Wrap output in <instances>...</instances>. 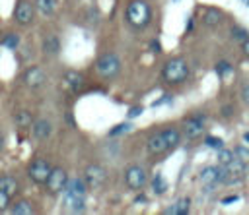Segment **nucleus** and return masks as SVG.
Listing matches in <instances>:
<instances>
[{
    "label": "nucleus",
    "instance_id": "obj_1",
    "mask_svg": "<svg viewBox=\"0 0 249 215\" xmlns=\"http://www.w3.org/2000/svg\"><path fill=\"white\" fill-rule=\"evenodd\" d=\"M189 76H191V70L185 58H169L161 68V77L169 85H179L187 81Z\"/></svg>",
    "mask_w": 249,
    "mask_h": 215
},
{
    "label": "nucleus",
    "instance_id": "obj_2",
    "mask_svg": "<svg viewBox=\"0 0 249 215\" xmlns=\"http://www.w3.org/2000/svg\"><path fill=\"white\" fill-rule=\"evenodd\" d=\"M126 19L132 27L144 29L152 19V10L146 0H130L126 6Z\"/></svg>",
    "mask_w": 249,
    "mask_h": 215
},
{
    "label": "nucleus",
    "instance_id": "obj_3",
    "mask_svg": "<svg viewBox=\"0 0 249 215\" xmlns=\"http://www.w3.org/2000/svg\"><path fill=\"white\" fill-rule=\"evenodd\" d=\"M93 66H95L97 76L103 77V79H113V77H117L119 72H121V60H119V56H117L115 52H105V54H101V56L95 60Z\"/></svg>",
    "mask_w": 249,
    "mask_h": 215
},
{
    "label": "nucleus",
    "instance_id": "obj_4",
    "mask_svg": "<svg viewBox=\"0 0 249 215\" xmlns=\"http://www.w3.org/2000/svg\"><path fill=\"white\" fill-rule=\"evenodd\" d=\"M146 182H148V174H146V170L140 165H128L124 169V184L130 190L140 192L146 186Z\"/></svg>",
    "mask_w": 249,
    "mask_h": 215
},
{
    "label": "nucleus",
    "instance_id": "obj_5",
    "mask_svg": "<svg viewBox=\"0 0 249 215\" xmlns=\"http://www.w3.org/2000/svg\"><path fill=\"white\" fill-rule=\"evenodd\" d=\"M84 180L89 190H99L107 182V170L101 165H88L84 170Z\"/></svg>",
    "mask_w": 249,
    "mask_h": 215
},
{
    "label": "nucleus",
    "instance_id": "obj_6",
    "mask_svg": "<svg viewBox=\"0 0 249 215\" xmlns=\"http://www.w3.org/2000/svg\"><path fill=\"white\" fill-rule=\"evenodd\" d=\"M204 124H206V116L204 114H193L187 116L183 120V136L187 139H196L202 136L204 132Z\"/></svg>",
    "mask_w": 249,
    "mask_h": 215
},
{
    "label": "nucleus",
    "instance_id": "obj_7",
    "mask_svg": "<svg viewBox=\"0 0 249 215\" xmlns=\"http://www.w3.org/2000/svg\"><path fill=\"white\" fill-rule=\"evenodd\" d=\"M51 170H53V167H51L49 161H45V159H33L29 163V167H27V176L35 184H45L47 178H49V174H51Z\"/></svg>",
    "mask_w": 249,
    "mask_h": 215
},
{
    "label": "nucleus",
    "instance_id": "obj_8",
    "mask_svg": "<svg viewBox=\"0 0 249 215\" xmlns=\"http://www.w3.org/2000/svg\"><path fill=\"white\" fill-rule=\"evenodd\" d=\"M66 182H68L66 170H64L62 167H53V170H51V174H49V178H47V182H45V188H47L49 194L54 196V194L64 192Z\"/></svg>",
    "mask_w": 249,
    "mask_h": 215
},
{
    "label": "nucleus",
    "instance_id": "obj_9",
    "mask_svg": "<svg viewBox=\"0 0 249 215\" xmlns=\"http://www.w3.org/2000/svg\"><path fill=\"white\" fill-rule=\"evenodd\" d=\"M224 176H226V167H222V165H218V167L208 165V167H204V169L200 170V174H198V178H200V182H202L204 186L222 184V182H224Z\"/></svg>",
    "mask_w": 249,
    "mask_h": 215
},
{
    "label": "nucleus",
    "instance_id": "obj_10",
    "mask_svg": "<svg viewBox=\"0 0 249 215\" xmlns=\"http://www.w3.org/2000/svg\"><path fill=\"white\" fill-rule=\"evenodd\" d=\"M21 79H23V83H25L29 89H39V87L45 85L47 74H45V70H43L41 66H29V68L23 72Z\"/></svg>",
    "mask_w": 249,
    "mask_h": 215
},
{
    "label": "nucleus",
    "instance_id": "obj_11",
    "mask_svg": "<svg viewBox=\"0 0 249 215\" xmlns=\"http://www.w3.org/2000/svg\"><path fill=\"white\" fill-rule=\"evenodd\" d=\"M33 17H35V8H33V4L27 2V0H19V2L16 4V8H14V19H16V23H19V25H29V23L33 21Z\"/></svg>",
    "mask_w": 249,
    "mask_h": 215
},
{
    "label": "nucleus",
    "instance_id": "obj_12",
    "mask_svg": "<svg viewBox=\"0 0 249 215\" xmlns=\"http://www.w3.org/2000/svg\"><path fill=\"white\" fill-rule=\"evenodd\" d=\"M31 134H33L35 139H47V138L53 134V124H51L47 118L33 120V124H31Z\"/></svg>",
    "mask_w": 249,
    "mask_h": 215
},
{
    "label": "nucleus",
    "instance_id": "obj_13",
    "mask_svg": "<svg viewBox=\"0 0 249 215\" xmlns=\"http://www.w3.org/2000/svg\"><path fill=\"white\" fill-rule=\"evenodd\" d=\"M64 211H70V213H84L86 211V201L82 196H72V194H64Z\"/></svg>",
    "mask_w": 249,
    "mask_h": 215
},
{
    "label": "nucleus",
    "instance_id": "obj_14",
    "mask_svg": "<svg viewBox=\"0 0 249 215\" xmlns=\"http://www.w3.org/2000/svg\"><path fill=\"white\" fill-rule=\"evenodd\" d=\"M64 83H66V87H68L72 93H78V91L84 87L86 79H84V76H82L80 72L68 70V72H64Z\"/></svg>",
    "mask_w": 249,
    "mask_h": 215
},
{
    "label": "nucleus",
    "instance_id": "obj_15",
    "mask_svg": "<svg viewBox=\"0 0 249 215\" xmlns=\"http://www.w3.org/2000/svg\"><path fill=\"white\" fill-rule=\"evenodd\" d=\"M146 147H148V151H150L152 155H161L163 151H167V143H165V139H163V134H161V132L152 134V136L148 138Z\"/></svg>",
    "mask_w": 249,
    "mask_h": 215
},
{
    "label": "nucleus",
    "instance_id": "obj_16",
    "mask_svg": "<svg viewBox=\"0 0 249 215\" xmlns=\"http://www.w3.org/2000/svg\"><path fill=\"white\" fill-rule=\"evenodd\" d=\"M86 190H88V184L86 180L82 178H68L66 182V188H64V194H72V196H86Z\"/></svg>",
    "mask_w": 249,
    "mask_h": 215
},
{
    "label": "nucleus",
    "instance_id": "obj_17",
    "mask_svg": "<svg viewBox=\"0 0 249 215\" xmlns=\"http://www.w3.org/2000/svg\"><path fill=\"white\" fill-rule=\"evenodd\" d=\"M222 17H224V14L218 8H206L204 15H202V23L206 27H218L222 23Z\"/></svg>",
    "mask_w": 249,
    "mask_h": 215
},
{
    "label": "nucleus",
    "instance_id": "obj_18",
    "mask_svg": "<svg viewBox=\"0 0 249 215\" xmlns=\"http://www.w3.org/2000/svg\"><path fill=\"white\" fill-rule=\"evenodd\" d=\"M191 200L189 198H181V200H177L171 207H167V209H163V213L165 215H187L189 211H191Z\"/></svg>",
    "mask_w": 249,
    "mask_h": 215
},
{
    "label": "nucleus",
    "instance_id": "obj_19",
    "mask_svg": "<svg viewBox=\"0 0 249 215\" xmlns=\"http://www.w3.org/2000/svg\"><path fill=\"white\" fill-rule=\"evenodd\" d=\"M0 190H4L6 194H10L12 198L19 192V184H18V180H16V176H12V174H2L0 176Z\"/></svg>",
    "mask_w": 249,
    "mask_h": 215
},
{
    "label": "nucleus",
    "instance_id": "obj_20",
    "mask_svg": "<svg viewBox=\"0 0 249 215\" xmlns=\"http://www.w3.org/2000/svg\"><path fill=\"white\" fill-rule=\"evenodd\" d=\"M43 52L45 54H49V56H56L58 52H60V41H58V37L56 35H47L45 39H43Z\"/></svg>",
    "mask_w": 249,
    "mask_h": 215
},
{
    "label": "nucleus",
    "instance_id": "obj_21",
    "mask_svg": "<svg viewBox=\"0 0 249 215\" xmlns=\"http://www.w3.org/2000/svg\"><path fill=\"white\" fill-rule=\"evenodd\" d=\"M161 134L167 143V149H175L181 143V132L177 128H165V130H161Z\"/></svg>",
    "mask_w": 249,
    "mask_h": 215
},
{
    "label": "nucleus",
    "instance_id": "obj_22",
    "mask_svg": "<svg viewBox=\"0 0 249 215\" xmlns=\"http://www.w3.org/2000/svg\"><path fill=\"white\" fill-rule=\"evenodd\" d=\"M10 213L12 215H31L33 207L29 200H18L16 203H10Z\"/></svg>",
    "mask_w": 249,
    "mask_h": 215
},
{
    "label": "nucleus",
    "instance_id": "obj_23",
    "mask_svg": "<svg viewBox=\"0 0 249 215\" xmlns=\"http://www.w3.org/2000/svg\"><path fill=\"white\" fill-rule=\"evenodd\" d=\"M14 122H16V126L18 128H31V124H33V116H31V112L29 110H18L16 114H14Z\"/></svg>",
    "mask_w": 249,
    "mask_h": 215
},
{
    "label": "nucleus",
    "instance_id": "obj_24",
    "mask_svg": "<svg viewBox=\"0 0 249 215\" xmlns=\"http://www.w3.org/2000/svg\"><path fill=\"white\" fill-rule=\"evenodd\" d=\"M35 8L43 15H51L56 10V0H35Z\"/></svg>",
    "mask_w": 249,
    "mask_h": 215
},
{
    "label": "nucleus",
    "instance_id": "obj_25",
    "mask_svg": "<svg viewBox=\"0 0 249 215\" xmlns=\"http://www.w3.org/2000/svg\"><path fill=\"white\" fill-rule=\"evenodd\" d=\"M0 43H2L4 48H8V50H16L18 45H19V35H18V33H8V35H4V37L0 39Z\"/></svg>",
    "mask_w": 249,
    "mask_h": 215
},
{
    "label": "nucleus",
    "instance_id": "obj_26",
    "mask_svg": "<svg viewBox=\"0 0 249 215\" xmlns=\"http://www.w3.org/2000/svg\"><path fill=\"white\" fill-rule=\"evenodd\" d=\"M233 159H235L233 151H230V149H224V147H220V149H218V165H222V167H228V165H230Z\"/></svg>",
    "mask_w": 249,
    "mask_h": 215
},
{
    "label": "nucleus",
    "instance_id": "obj_27",
    "mask_svg": "<svg viewBox=\"0 0 249 215\" xmlns=\"http://www.w3.org/2000/svg\"><path fill=\"white\" fill-rule=\"evenodd\" d=\"M233 155H235V159H239L249 169V145H237L233 149Z\"/></svg>",
    "mask_w": 249,
    "mask_h": 215
},
{
    "label": "nucleus",
    "instance_id": "obj_28",
    "mask_svg": "<svg viewBox=\"0 0 249 215\" xmlns=\"http://www.w3.org/2000/svg\"><path fill=\"white\" fill-rule=\"evenodd\" d=\"M152 188H154L156 194H163V192L167 190V184H165V180H163V176H161L160 172L152 178Z\"/></svg>",
    "mask_w": 249,
    "mask_h": 215
},
{
    "label": "nucleus",
    "instance_id": "obj_29",
    "mask_svg": "<svg viewBox=\"0 0 249 215\" xmlns=\"http://www.w3.org/2000/svg\"><path fill=\"white\" fill-rule=\"evenodd\" d=\"M230 33H231V39H235V41H245V39L249 37L247 29H243V27H239V25H233V27L230 29Z\"/></svg>",
    "mask_w": 249,
    "mask_h": 215
},
{
    "label": "nucleus",
    "instance_id": "obj_30",
    "mask_svg": "<svg viewBox=\"0 0 249 215\" xmlns=\"http://www.w3.org/2000/svg\"><path fill=\"white\" fill-rule=\"evenodd\" d=\"M204 143L208 145V147H212V149H220V147H224V139L222 138H216V136H206L204 138Z\"/></svg>",
    "mask_w": 249,
    "mask_h": 215
},
{
    "label": "nucleus",
    "instance_id": "obj_31",
    "mask_svg": "<svg viewBox=\"0 0 249 215\" xmlns=\"http://www.w3.org/2000/svg\"><path fill=\"white\" fill-rule=\"evenodd\" d=\"M231 72V64L230 62H226V60H220L218 64H216V74L220 76V77H224L226 74H230Z\"/></svg>",
    "mask_w": 249,
    "mask_h": 215
},
{
    "label": "nucleus",
    "instance_id": "obj_32",
    "mask_svg": "<svg viewBox=\"0 0 249 215\" xmlns=\"http://www.w3.org/2000/svg\"><path fill=\"white\" fill-rule=\"evenodd\" d=\"M12 203V196L6 194L4 190H0V213H4L8 209V205Z\"/></svg>",
    "mask_w": 249,
    "mask_h": 215
},
{
    "label": "nucleus",
    "instance_id": "obj_33",
    "mask_svg": "<svg viewBox=\"0 0 249 215\" xmlns=\"http://www.w3.org/2000/svg\"><path fill=\"white\" fill-rule=\"evenodd\" d=\"M130 130V124L123 122V124H117L113 130H109V136H117V134H123V132H128Z\"/></svg>",
    "mask_w": 249,
    "mask_h": 215
},
{
    "label": "nucleus",
    "instance_id": "obj_34",
    "mask_svg": "<svg viewBox=\"0 0 249 215\" xmlns=\"http://www.w3.org/2000/svg\"><path fill=\"white\" fill-rule=\"evenodd\" d=\"M165 103H171V95H167V93H165V95H161V99L154 101V103H152V107L156 108V107H161V105H165Z\"/></svg>",
    "mask_w": 249,
    "mask_h": 215
},
{
    "label": "nucleus",
    "instance_id": "obj_35",
    "mask_svg": "<svg viewBox=\"0 0 249 215\" xmlns=\"http://www.w3.org/2000/svg\"><path fill=\"white\" fill-rule=\"evenodd\" d=\"M142 112H144L142 107H132V108L128 110V118H136V116H140Z\"/></svg>",
    "mask_w": 249,
    "mask_h": 215
},
{
    "label": "nucleus",
    "instance_id": "obj_36",
    "mask_svg": "<svg viewBox=\"0 0 249 215\" xmlns=\"http://www.w3.org/2000/svg\"><path fill=\"white\" fill-rule=\"evenodd\" d=\"M241 101L245 105H249V85H243V89H241Z\"/></svg>",
    "mask_w": 249,
    "mask_h": 215
},
{
    "label": "nucleus",
    "instance_id": "obj_37",
    "mask_svg": "<svg viewBox=\"0 0 249 215\" xmlns=\"http://www.w3.org/2000/svg\"><path fill=\"white\" fill-rule=\"evenodd\" d=\"M241 50H243V54L249 58V37H247L245 41H241Z\"/></svg>",
    "mask_w": 249,
    "mask_h": 215
},
{
    "label": "nucleus",
    "instance_id": "obj_38",
    "mask_svg": "<svg viewBox=\"0 0 249 215\" xmlns=\"http://www.w3.org/2000/svg\"><path fill=\"white\" fill-rule=\"evenodd\" d=\"M150 48H152V52H161V45L158 41H152L150 43Z\"/></svg>",
    "mask_w": 249,
    "mask_h": 215
},
{
    "label": "nucleus",
    "instance_id": "obj_39",
    "mask_svg": "<svg viewBox=\"0 0 249 215\" xmlns=\"http://www.w3.org/2000/svg\"><path fill=\"white\" fill-rule=\"evenodd\" d=\"M237 200H239V198H237V196L233 194V196H228V198H222V203L226 205V203H233V201H237Z\"/></svg>",
    "mask_w": 249,
    "mask_h": 215
},
{
    "label": "nucleus",
    "instance_id": "obj_40",
    "mask_svg": "<svg viewBox=\"0 0 249 215\" xmlns=\"http://www.w3.org/2000/svg\"><path fill=\"white\" fill-rule=\"evenodd\" d=\"M4 145H6V139H4V134L0 132V151L4 149Z\"/></svg>",
    "mask_w": 249,
    "mask_h": 215
},
{
    "label": "nucleus",
    "instance_id": "obj_41",
    "mask_svg": "<svg viewBox=\"0 0 249 215\" xmlns=\"http://www.w3.org/2000/svg\"><path fill=\"white\" fill-rule=\"evenodd\" d=\"M134 201H136V203H144V201H146V198H144V196H138Z\"/></svg>",
    "mask_w": 249,
    "mask_h": 215
},
{
    "label": "nucleus",
    "instance_id": "obj_42",
    "mask_svg": "<svg viewBox=\"0 0 249 215\" xmlns=\"http://www.w3.org/2000/svg\"><path fill=\"white\" fill-rule=\"evenodd\" d=\"M243 139H245V141L249 143V132H245V134H243Z\"/></svg>",
    "mask_w": 249,
    "mask_h": 215
},
{
    "label": "nucleus",
    "instance_id": "obj_43",
    "mask_svg": "<svg viewBox=\"0 0 249 215\" xmlns=\"http://www.w3.org/2000/svg\"><path fill=\"white\" fill-rule=\"evenodd\" d=\"M243 2H245V4H247V6H249V0H243Z\"/></svg>",
    "mask_w": 249,
    "mask_h": 215
},
{
    "label": "nucleus",
    "instance_id": "obj_44",
    "mask_svg": "<svg viewBox=\"0 0 249 215\" xmlns=\"http://www.w3.org/2000/svg\"><path fill=\"white\" fill-rule=\"evenodd\" d=\"M0 39H2V29H0Z\"/></svg>",
    "mask_w": 249,
    "mask_h": 215
}]
</instances>
